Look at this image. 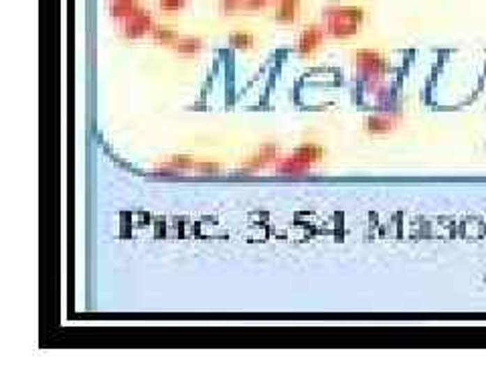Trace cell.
I'll return each mask as SVG.
<instances>
[{
    "instance_id": "obj_1",
    "label": "cell",
    "mask_w": 486,
    "mask_h": 365,
    "mask_svg": "<svg viewBox=\"0 0 486 365\" xmlns=\"http://www.w3.org/2000/svg\"><path fill=\"white\" fill-rule=\"evenodd\" d=\"M365 21V10L360 6H328L322 13V27L326 35L335 39H347L357 35Z\"/></svg>"
},
{
    "instance_id": "obj_2",
    "label": "cell",
    "mask_w": 486,
    "mask_h": 365,
    "mask_svg": "<svg viewBox=\"0 0 486 365\" xmlns=\"http://www.w3.org/2000/svg\"><path fill=\"white\" fill-rule=\"evenodd\" d=\"M324 151L317 147V144H304L300 147L290 158H286L278 171L280 172H288V174H296V172H306L308 169H312L317 165L318 161L322 158Z\"/></svg>"
},
{
    "instance_id": "obj_3",
    "label": "cell",
    "mask_w": 486,
    "mask_h": 365,
    "mask_svg": "<svg viewBox=\"0 0 486 365\" xmlns=\"http://www.w3.org/2000/svg\"><path fill=\"white\" fill-rule=\"evenodd\" d=\"M156 22H154V19H152V15H150L146 8H136L134 13H130L126 19H122L120 21V29H122V35L126 37V39H140V37H144V35H150V31H152V27H154Z\"/></svg>"
},
{
    "instance_id": "obj_4",
    "label": "cell",
    "mask_w": 486,
    "mask_h": 365,
    "mask_svg": "<svg viewBox=\"0 0 486 365\" xmlns=\"http://www.w3.org/2000/svg\"><path fill=\"white\" fill-rule=\"evenodd\" d=\"M324 35H326V31H324V27H320V24L304 27L302 33L298 35L296 41L298 55H302V57H312L318 49L322 47V43H324Z\"/></svg>"
},
{
    "instance_id": "obj_5",
    "label": "cell",
    "mask_w": 486,
    "mask_h": 365,
    "mask_svg": "<svg viewBox=\"0 0 486 365\" xmlns=\"http://www.w3.org/2000/svg\"><path fill=\"white\" fill-rule=\"evenodd\" d=\"M355 64L367 77H381L389 71L387 61L375 51H357L355 53Z\"/></svg>"
},
{
    "instance_id": "obj_6",
    "label": "cell",
    "mask_w": 486,
    "mask_h": 365,
    "mask_svg": "<svg viewBox=\"0 0 486 365\" xmlns=\"http://www.w3.org/2000/svg\"><path fill=\"white\" fill-rule=\"evenodd\" d=\"M274 19L284 24H292L300 17V0H278L274 4Z\"/></svg>"
},
{
    "instance_id": "obj_7",
    "label": "cell",
    "mask_w": 486,
    "mask_h": 365,
    "mask_svg": "<svg viewBox=\"0 0 486 365\" xmlns=\"http://www.w3.org/2000/svg\"><path fill=\"white\" fill-rule=\"evenodd\" d=\"M172 51H176L179 55H185V57H190V55H197L201 49H203V41L199 37H181L170 45Z\"/></svg>"
},
{
    "instance_id": "obj_8",
    "label": "cell",
    "mask_w": 486,
    "mask_h": 365,
    "mask_svg": "<svg viewBox=\"0 0 486 365\" xmlns=\"http://www.w3.org/2000/svg\"><path fill=\"white\" fill-rule=\"evenodd\" d=\"M278 152H280V149H278L275 144H266V147H261V151L252 156V161L245 165V169H257V167L270 165L275 156H278Z\"/></svg>"
},
{
    "instance_id": "obj_9",
    "label": "cell",
    "mask_w": 486,
    "mask_h": 365,
    "mask_svg": "<svg viewBox=\"0 0 486 365\" xmlns=\"http://www.w3.org/2000/svg\"><path fill=\"white\" fill-rule=\"evenodd\" d=\"M136 8H138V0H109V15L118 21L126 19Z\"/></svg>"
},
{
    "instance_id": "obj_10",
    "label": "cell",
    "mask_w": 486,
    "mask_h": 365,
    "mask_svg": "<svg viewBox=\"0 0 486 365\" xmlns=\"http://www.w3.org/2000/svg\"><path fill=\"white\" fill-rule=\"evenodd\" d=\"M150 37H152L156 43L169 45V47L179 39V35H176L170 27H162V24H154L152 31H150Z\"/></svg>"
},
{
    "instance_id": "obj_11",
    "label": "cell",
    "mask_w": 486,
    "mask_h": 365,
    "mask_svg": "<svg viewBox=\"0 0 486 365\" xmlns=\"http://www.w3.org/2000/svg\"><path fill=\"white\" fill-rule=\"evenodd\" d=\"M229 45H231L233 49H239V51H250V49H254L255 37L252 33L237 31V33L229 35Z\"/></svg>"
},
{
    "instance_id": "obj_12",
    "label": "cell",
    "mask_w": 486,
    "mask_h": 365,
    "mask_svg": "<svg viewBox=\"0 0 486 365\" xmlns=\"http://www.w3.org/2000/svg\"><path fill=\"white\" fill-rule=\"evenodd\" d=\"M393 128V120L389 116H371L367 120V130L373 134H381V132H389Z\"/></svg>"
},
{
    "instance_id": "obj_13",
    "label": "cell",
    "mask_w": 486,
    "mask_h": 365,
    "mask_svg": "<svg viewBox=\"0 0 486 365\" xmlns=\"http://www.w3.org/2000/svg\"><path fill=\"white\" fill-rule=\"evenodd\" d=\"M156 2H158V8L162 13H169V15L181 13L187 6V0H156Z\"/></svg>"
},
{
    "instance_id": "obj_14",
    "label": "cell",
    "mask_w": 486,
    "mask_h": 365,
    "mask_svg": "<svg viewBox=\"0 0 486 365\" xmlns=\"http://www.w3.org/2000/svg\"><path fill=\"white\" fill-rule=\"evenodd\" d=\"M219 4L225 15H235L243 8V0H219Z\"/></svg>"
},
{
    "instance_id": "obj_15",
    "label": "cell",
    "mask_w": 486,
    "mask_h": 365,
    "mask_svg": "<svg viewBox=\"0 0 486 365\" xmlns=\"http://www.w3.org/2000/svg\"><path fill=\"white\" fill-rule=\"evenodd\" d=\"M278 0H243V8L241 10H248V13H254V10H259V8H266L270 4H275Z\"/></svg>"
}]
</instances>
